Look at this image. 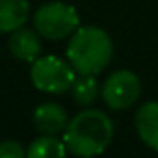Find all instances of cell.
I'll return each mask as SVG.
<instances>
[{"label": "cell", "mask_w": 158, "mask_h": 158, "mask_svg": "<svg viewBox=\"0 0 158 158\" xmlns=\"http://www.w3.org/2000/svg\"><path fill=\"white\" fill-rule=\"evenodd\" d=\"M114 139V121L101 110H84L76 114L63 130L67 151L76 156H97L108 149Z\"/></svg>", "instance_id": "cell-1"}, {"label": "cell", "mask_w": 158, "mask_h": 158, "mask_svg": "<svg viewBox=\"0 0 158 158\" xmlns=\"http://www.w3.org/2000/svg\"><path fill=\"white\" fill-rule=\"evenodd\" d=\"M114 56L110 35L99 26H78L67 45V60L78 74L102 73Z\"/></svg>", "instance_id": "cell-2"}, {"label": "cell", "mask_w": 158, "mask_h": 158, "mask_svg": "<svg viewBox=\"0 0 158 158\" xmlns=\"http://www.w3.org/2000/svg\"><path fill=\"white\" fill-rule=\"evenodd\" d=\"M80 26V17L71 4L48 2L34 15V28L43 39L60 41L73 35Z\"/></svg>", "instance_id": "cell-3"}, {"label": "cell", "mask_w": 158, "mask_h": 158, "mask_svg": "<svg viewBox=\"0 0 158 158\" xmlns=\"http://www.w3.org/2000/svg\"><path fill=\"white\" fill-rule=\"evenodd\" d=\"M30 78L35 89L43 93H65L71 89L76 71L69 60L58 56H39L30 69Z\"/></svg>", "instance_id": "cell-4"}, {"label": "cell", "mask_w": 158, "mask_h": 158, "mask_svg": "<svg viewBox=\"0 0 158 158\" xmlns=\"http://www.w3.org/2000/svg\"><path fill=\"white\" fill-rule=\"evenodd\" d=\"M141 93V82L128 69L114 71L101 88V97L110 110H128L136 104Z\"/></svg>", "instance_id": "cell-5"}, {"label": "cell", "mask_w": 158, "mask_h": 158, "mask_svg": "<svg viewBox=\"0 0 158 158\" xmlns=\"http://www.w3.org/2000/svg\"><path fill=\"white\" fill-rule=\"evenodd\" d=\"M134 127L139 139L152 151H158V101L143 102L134 115Z\"/></svg>", "instance_id": "cell-6"}, {"label": "cell", "mask_w": 158, "mask_h": 158, "mask_svg": "<svg viewBox=\"0 0 158 158\" xmlns=\"http://www.w3.org/2000/svg\"><path fill=\"white\" fill-rule=\"evenodd\" d=\"M39 37L41 35L35 32V28L30 30V28L21 26V28L11 32L10 41H8V48L17 60L26 61V63H34L39 58V54H41V41H39Z\"/></svg>", "instance_id": "cell-7"}, {"label": "cell", "mask_w": 158, "mask_h": 158, "mask_svg": "<svg viewBox=\"0 0 158 158\" xmlns=\"http://www.w3.org/2000/svg\"><path fill=\"white\" fill-rule=\"evenodd\" d=\"M69 119H67V112L61 104L58 102H45L39 104L34 112V127L37 132L41 134H50V136H58L65 130Z\"/></svg>", "instance_id": "cell-8"}, {"label": "cell", "mask_w": 158, "mask_h": 158, "mask_svg": "<svg viewBox=\"0 0 158 158\" xmlns=\"http://www.w3.org/2000/svg\"><path fill=\"white\" fill-rule=\"evenodd\" d=\"M28 0H0V34H10L26 24Z\"/></svg>", "instance_id": "cell-9"}, {"label": "cell", "mask_w": 158, "mask_h": 158, "mask_svg": "<svg viewBox=\"0 0 158 158\" xmlns=\"http://www.w3.org/2000/svg\"><path fill=\"white\" fill-rule=\"evenodd\" d=\"M71 93L76 104L89 106L99 97V82L95 74H78L71 86Z\"/></svg>", "instance_id": "cell-10"}, {"label": "cell", "mask_w": 158, "mask_h": 158, "mask_svg": "<svg viewBox=\"0 0 158 158\" xmlns=\"http://www.w3.org/2000/svg\"><path fill=\"white\" fill-rule=\"evenodd\" d=\"M63 154H67L65 141L50 134H43L37 139H34L26 151V156L30 158H48V156H63Z\"/></svg>", "instance_id": "cell-11"}, {"label": "cell", "mask_w": 158, "mask_h": 158, "mask_svg": "<svg viewBox=\"0 0 158 158\" xmlns=\"http://www.w3.org/2000/svg\"><path fill=\"white\" fill-rule=\"evenodd\" d=\"M24 154L26 152H24V149L19 141L8 139V141L0 143V158H21Z\"/></svg>", "instance_id": "cell-12"}]
</instances>
